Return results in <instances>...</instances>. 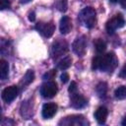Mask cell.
Wrapping results in <instances>:
<instances>
[{
    "label": "cell",
    "mask_w": 126,
    "mask_h": 126,
    "mask_svg": "<svg viewBox=\"0 0 126 126\" xmlns=\"http://www.w3.org/2000/svg\"><path fill=\"white\" fill-rule=\"evenodd\" d=\"M118 65V59L114 52H108L103 55H97L93 58L92 69L102 72H112Z\"/></svg>",
    "instance_id": "cell-1"
},
{
    "label": "cell",
    "mask_w": 126,
    "mask_h": 126,
    "mask_svg": "<svg viewBox=\"0 0 126 126\" xmlns=\"http://www.w3.org/2000/svg\"><path fill=\"white\" fill-rule=\"evenodd\" d=\"M70 105L76 109L84 108L87 105V99L81 94H78L77 92L73 93L70 94Z\"/></svg>",
    "instance_id": "cell-10"
},
{
    "label": "cell",
    "mask_w": 126,
    "mask_h": 126,
    "mask_svg": "<svg viewBox=\"0 0 126 126\" xmlns=\"http://www.w3.org/2000/svg\"><path fill=\"white\" fill-rule=\"evenodd\" d=\"M10 7V0H0V9L5 10Z\"/></svg>",
    "instance_id": "cell-22"
},
{
    "label": "cell",
    "mask_w": 126,
    "mask_h": 126,
    "mask_svg": "<svg viewBox=\"0 0 126 126\" xmlns=\"http://www.w3.org/2000/svg\"><path fill=\"white\" fill-rule=\"evenodd\" d=\"M60 79H61V82L63 83V84H66L68 81H69V74L68 73H66V72H63L62 74H61V76H60Z\"/></svg>",
    "instance_id": "cell-24"
},
{
    "label": "cell",
    "mask_w": 126,
    "mask_h": 126,
    "mask_svg": "<svg viewBox=\"0 0 126 126\" xmlns=\"http://www.w3.org/2000/svg\"><path fill=\"white\" fill-rule=\"evenodd\" d=\"M119 3H120V5H121V7H122V8L126 9V0H120V1H119Z\"/></svg>",
    "instance_id": "cell-27"
},
{
    "label": "cell",
    "mask_w": 126,
    "mask_h": 126,
    "mask_svg": "<svg viewBox=\"0 0 126 126\" xmlns=\"http://www.w3.org/2000/svg\"><path fill=\"white\" fill-rule=\"evenodd\" d=\"M29 20L31 22H34L35 21V14H34V12H31L29 14Z\"/></svg>",
    "instance_id": "cell-26"
},
{
    "label": "cell",
    "mask_w": 126,
    "mask_h": 126,
    "mask_svg": "<svg viewBox=\"0 0 126 126\" xmlns=\"http://www.w3.org/2000/svg\"><path fill=\"white\" fill-rule=\"evenodd\" d=\"M68 92L70 93V94H73V93H76L77 92V84H76V82H71V84H70V87L68 88Z\"/></svg>",
    "instance_id": "cell-23"
},
{
    "label": "cell",
    "mask_w": 126,
    "mask_h": 126,
    "mask_svg": "<svg viewBox=\"0 0 126 126\" xmlns=\"http://www.w3.org/2000/svg\"><path fill=\"white\" fill-rule=\"evenodd\" d=\"M107 115H108V110L104 106L98 107L95 110V112H94V118H95V120L97 121L98 124H101V125L105 123L106 118H107Z\"/></svg>",
    "instance_id": "cell-13"
},
{
    "label": "cell",
    "mask_w": 126,
    "mask_h": 126,
    "mask_svg": "<svg viewBox=\"0 0 126 126\" xmlns=\"http://www.w3.org/2000/svg\"><path fill=\"white\" fill-rule=\"evenodd\" d=\"M68 51V44L65 40L59 39L52 43L51 45V55L53 58L63 56Z\"/></svg>",
    "instance_id": "cell-5"
},
{
    "label": "cell",
    "mask_w": 126,
    "mask_h": 126,
    "mask_svg": "<svg viewBox=\"0 0 126 126\" xmlns=\"http://www.w3.org/2000/svg\"><path fill=\"white\" fill-rule=\"evenodd\" d=\"M80 23L87 29H93L96 24V12L93 7H85L79 14Z\"/></svg>",
    "instance_id": "cell-2"
},
{
    "label": "cell",
    "mask_w": 126,
    "mask_h": 126,
    "mask_svg": "<svg viewBox=\"0 0 126 126\" xmlns=\"http://www.w3.org/2000/svg\"><path fill=\"white\" fill-rule=\"evenodd\" d=\"M57 104L54 102H47L45 104H43L42 109H41V115L44 119H49L52 118L56 112H57Z\"/></svg>",
    "instance_id": "cell-11"
},
{
    "label": "cell",
    "mask_w": 126,
    "mask_h": 126,
    "mask_svg": "<svg viewBox=\"0 0 126 126\" xmlns=\"http://www.w3.org/2000/svg\"><path fill=\"white\" fill-rule=\"evenodd\" d=\"M60 125H76V126H85L88 124V121L83 115H71L67 116L59 122Z\"/></svg>",
    "instance_id": "cell-8"
},
{
    "label": "cell",
    "mask_w": 126,
    "mask_h": 126,
    "mask_svg": "<svg viewBox=\"0 0 126 126\" xmlns=\"http://www.w3.org/2000/svg\"><path fill=\"white\" fill-rule=\"evenodd\" d=\"M56 8L60 12H66L68 8V2L67 0H58L56 2Z\"/></svg>",
    "instance_id": "cell-20"
},
{
    "label": "cell",
    "mask_w": 126,
    "mask_h": 126,
    "mask_svg": "<svg viewBox=\"0 0 126 126\" xmlns=\"http://www.w3.org/2000/svg\"><path fill=\"white\" fill-rule=\"evenodd\" d=\"M71 64H72V58H71V56L66 55V56L62 57L60 60L57 61V63H56V67H57L58 69L64 71V70L68 69V68L71 66Z\"/></svg>",
    "instance_id": "cell-14"
},
{
    "label": "cell",
    "mask_w": 126,
    "mask_h": 126,
    "mask_svg": "<svg viewBox=\"0 0 126 126\" xmlns=\"http://www.w3.org/2000/svg\"><path fill=\"white\" fill-rule=\"evenodd\" d=\"M72 29V22L71 19L68 16H63L60 20V24H59V30L60 32L62 34H67L70 32Z\"/></svg>",
    "instance_id": "cell-12"
},
{
    "label": "cell",
    "mask_w": 126,
    "mask_h": 126,
    "mask_svg": "<svg viewBox=\"0 0 126 126\" xmlns=\"http://www.w3.org/2000/svg\"><path fill=\"white\" fill-rule=\"evenodd\" d=\"M72 49L73 51L80 57L84 56L87 50V38L85 35H81L79 37H77L73 44H72Z\"/></svg>",
    "instance_id": "cell-6"
},
{
    "label": "cell",
    "mask_w": 126,
    "mask_h": 126,
    "mask_svg": "<svg viewBox=\"0 0 126 126\" xmlns=\"http://www.w3.org/2000/svg\"><path fill=\"white\" fill-rule=\"evenodd\" d=\"M33 79H34V73H33V71L32 70H29L24 75V77H23V79L21 81V84L24 85V86H28V85H30L33 81Z\"/></svg>",
    "instance_id": "cell-17"
},
{
    "label": "cell",
    "mask_w": 126,
    "mask_h": 126,
    "mask_svg": "<svg viewBox=\"0 0 126 126\" xmlns=\"http://www.w3.org/2000/svg\"><path fill=\"white\" fill-rule=\"evenodd\" d=\"M94 47H95V50L97 53H103L106 49V43L101 39V38H97L94 41Z\"/></svg>",
    "instance_id": "cell-18"
},
{
    "label": "cell",
    "mask_w": 126,
    "mask_h": 126,
    "mask_svg": "<svg viewBox=\"0 0 126 126\" xmlns=\"http://www.w3.org/2000/svg\"><path fill=\"white\" fill-rule=\"evenodd\" d=\"M95 92L97 94V95L100 98H104L106 96V93H107V84L105 82H100L96 85L95 88Z\"/></svg>",
    "instance_id": "cell-16"
},
{
    "label": "cell",
    "mask_w": 126,
    "mask_h": 126,
    "mask_svg": "<svg viewBox=\"0 0 126 126\" xmlns=\"http://www.w3.org/2000/svg\"><path fill=\"white\" fill-rule=\"evenodd\" d=\"M55 76H56V70L55 69H52V70L48 71L47 73H45L43 75V79L44 80H52V79H54Z\"/></svg>",
    "instance_id": "cell-21"
},
{
    "label": "cell",
    "mask_w": 126,
    "mask_h": 126,
    "mask_svg": "<svg viewBox=\"0 0 126 126\" xmlns=\"http://www.w3.org/2000/svg\"><path fill=\"white\" fill-rule=\"evenodd\" d=\"M120 0H109V2L110 3H113V4H115V3H118Z\"/></svg>",
    "instance_id": "cell-30"
},
{
    "label": "cell",
    "mask_w": 126,
    "mask_h": 126,
    "mask_svg": "<svg viewBox=\"0 0 126 126\" xmlns=\"http://www.w3.org/2000/svg\"><path fill=\"white\" fill-rule=\"evenodd\" d=\"M32 0H20V2L22 3V4H27V3H29V2H31Z\"/></svg>",
    "instance_id": "cell-28"
},
{
    "label": "cell",
    "mask_w": 126,
    "mask_h": 126,
    "mask_svg": "<svg viewBox=\"0 0 126 126\" xmlns=\"http://www.w3.org/2000/svg\"><path fill=\"white\" fill-rule=\"evenodd\" d=\"M124 25H125V20L123 16L121 14H117L107 21L105 25V29H106V32L111 34V33H114L116 30L124 27Z\"/></svg>",
    "instance_id": "cell-3"
},
{
    "label": "cell",
    "mask_w": 126,
    "mask_h": 126,
    "mask_svg": "<svg viewBox=\"0 0 126 126\" xmlns=\"http://www.w3.org/2000/svg\"><path fill=\"white\" fill-rule=\"evenodd\" d=\"M121 124L123 125V126H126V116L123 118V120L121 121Z\"/></svg>",
    "instance_id": "cell-29"
},
{
    "label": "cell",
    "mask_w": 126,
    "mask_h": 126,
    "mask_svg": "<svg viewBox=\"0 0 126 126\" xmlns=\"http://www.w3.org/2000/svg\"><path fill=\"white\" fill-rule=\"evenodd\" d=\"M119 77L120 78H123V79H125L126 78V63L123 65V67L121 68V70H120V72H119Z\"/></svg>",
    "instance_id": "cell-25"
},
{
    "label": "cell",
    "mask_w": 126,
    "mask_h": 126,
    "mask_svg": "<svg viewBox=\"0 0 126 126\" xmlns=\"http://www.w3.org/2000/svg\"><path fill=\"white\" fill-rule=\"evenodd\" d=\"M57 91H58L57 84L53 81H47L43 83L40 87V94L44 98H51L55 96V94H57Z\"/></svg>",
    "instance_id": "cell-4"
},
{
    "label": "cell",
    "mask_w": 126,
    "mask_h": 126,
    "mask_svg": "<svg viewBox=\"0 0 126 126\" xmlns=\"http://www.w3.org/2000/svg\"><path fill=\"white\" fill-rule=\"evenodd\" d=\"M18 94H19V88L17 86L13 85V86L5 88L2 91V98L5 102L10 103L18 96Z\"/></svg>",
    "instance_id": "cell-9"
},
{
    "label": "cell",
    "mask_w": 126,
    "mask_h": 126,
    "mask_svg": "<svg viewBox=\"0 0 126 126\" xmlns=\"http://www.w3.org/2000/svg\"><path fill=\"white\" fill-rule=\"evenodd\" d=\"M9 76V64L4 59L0 60V78L2 81L6 80Z\"/></svg>",
    "instance_id": "cell-15"
},
{
    "label": "cell",
    "mask_w": 126,
    "mask_h": 126,
    "mask_svg": "<svg viewBox=\"0 0 126 126\" xmlns=\"http://www.w3.org/2000/svg\"><path fill=\"white\" fill-rule=\"evenodd\" d=\"M114 96L117 99L126 98V86H120L114 91Z\"/></svg>",
    "instance_id": "cell-19"
},
{
    "label": "cell",
    "mask_w": 126,
    "mask_h": 126,
    "mask_svg": "<svg viewBox=\"0 0 126 126\" xmlns=\"http://www.w3.org/2000/svg\"><path fill=\"white\" fill-rule=\"evenodd\" d=\"M35 30L39 32L40 34L43 35L44 37H51L55 32V26L52 22H49V23L39 22L35 25Z\"/></svg>",
    "instance_id": "cell-7"
}]
</instances>
